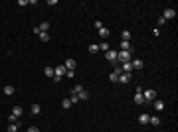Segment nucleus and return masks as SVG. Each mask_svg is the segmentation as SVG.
<instances>
[{"mask_svg": "<svg viewBox=\"0 0 178 132\" xmlns=\"http://www.w3.org/2000/svg\"><path fill=\"white\" fill-rule=\"evenodd\" d=\"M133 53L134 51H117V63H129L133 61Z\"/></svg>", "mask_w": 178, "mask_h": 132, "instance_id": "1", "label": "nucleus"}, {"mask_svg": "<svg viewBox=\"0 0 178 132\" xmlns=\"http://www.w3.org/2000/svg\"><path fill=\"white\" fill-rule=\"evenodd\" d=\"M142 99H144V103H152V101H156V91H154V89H146V91H142Z\"/></svg>", "mask_w": 178, "mask_h": 132, "instance_id": "2", "label": "nucleus"}, {"mask_svg": "<svg viewBox=\"0 0 178 132\" xmlns=\"http://www.w3.org/2000/svg\"><path fill=\"white\" fill-rule=\"evenodd\" d=\"M174 16H176V10H174V8H166V10H164V14H162V18H164L166 22H168V20H172Z\"/></svg>", "mask_w": 178, "mask_h": 132, "instance_id": "3", "label": "nucleus"}, {"mask_svg": "<svg viewBox=\"0 0 178 132\" xmlns=\"http://www.w3.org/2000/svg\"><path fill=\"white\" fill-rule=\"evenodd\" d=\"M105 59H107V61H111V63H117V51H113V49L105 51Z\"/></svg>", "mask_w": 178, "mask_h": 132, "instance_id": "4", "label": "nucleus"}, {"mask_svg": "<svg viewBox=\"0 0 178 132\" xmlns=\"http://www.w3.org/2000/svg\"><path fill=\"white\" fill-rule=\"evenodd\" d=\"M129 81H131V73H121L117 79V83H123V85H127Z\"/></svg>", "mask_w": 178, "mask_h": 132, "instance_id": "5", "label": "nucleus"}, {"mask_svg": "<svg viewBox=\"0 0 178 132\" xmlns=\"http://www.w3.org/2000/svg\"><path fill=\"white\" fill-rule=\"evenodd\" d=\"M65 71H67V69H65L63 65H57V67H53V73H55V77H63V75H65Z\"/></svg>", "mask_w": 178, "mask_h": 132, "instance_id": "6", "label": "nucleus"}, {"mask_svg": "<svg viewBox=\"0 0 178 132\" xmlns=\"http://www.w3.org/2000/svg\"><path fill=\"white\" fill-rule=\"evenodd\" d=\"M119 47H121L119 51H133L131 44H129V42H123V40H121V45H119Z\"/></svg>", "mask_w": 178, "mask_h": 132, "instance_id": "7", "label": "nucleus"}, {"mask_svg": "<svg viewBox=\"0 0 178 132\" xmlns=\"http://www.w3.org/2000/svg\"><path fill=\"white\" fill-rule=\"evenodd\" d=\"M75 65H77V63H75V59H67V61L63 63V67H65V69H71V71L75 69Z\"/></svg>", "mask_w": 178, "mask_h": 132, "instance_id": "8", "label": "nucleus"}, {"mask_svg": "<svg viewBox=\"0 0 178 132\" xmlns=\"http://www.w3.org/2000/svg\"><path fill=\"white\" fill-rule=\"evenodd\" d=\"M121 71H123V73H131V71H133V63H131V61H129V63H123V65H121Z\"/></svg>", "mask_w": 178, "mask_h": 132, "instance_id": "9", "label": "nucleus"}, {"mask_svg": "<svg viewBox=\"0 0 178 132\" xmlns=\"http://www.w3.org/2000/svg\"><path fill=\"white\" fill-rule=\"evenodd\" d=\"M12 114H14V116H16V118H18V116H22V114H24V108H22V107H18V105H16V107H14V108H12Z\"/></svg>", "mask_w": 178, "mask_h": 132, "instance_id": "10", "label": "nucleus"}, {"mask_svg": "<svg viewBox=\"0 0 178 132\" xmlns=\"http://www.w3.org/2000/svg\"><path fill=\"white\" fill-rule=\"evenodd\" d=\"M148 118H150V116H148V114H144V112H142V114H138V122H140L142 126H144V124H148Z\"/></svg>", "mask_w": 178, "mask_h": 132, "instance_id": "11", "label": "nucleus"}, {"mask_svg": "<svg viewBox=\"0 0 178 132\" xmlns=\"http://www.w3.org/2000/svg\"><path fill=\"white\" fill-rule=\"evenodd\" d=\"M44 75L47 77V79H53V75H55V73H53V67H45V69H44Z\"/></svg>", "mask_w": 178, "mask_h": 132, "instance_id": "12", "label": "nucleus"}, {"mask_svg": "<svg viewBox=\"0 0 178 132\" xmlns=\"http://www.w3.org/2000/svg\"><path fill=\"white\" fill-rule=\"evenodd\" d=\"M18 128H20L18 122H10V124H8V132H18Z\"/></svg>", "mask_w": 178, "mask_h": 132, "instance_id": "13", "label": "nucleus"}, {"mask_svg": "<svg viewBox=\"0 0 178 132\" xmlns=\"http://www.w3.org/2000/svg\"><path fill=\"white\" fill-rule=\"evenodd\" d=\"M121 38H123V42H129V40H131V32H129V30H123V32H121Z\"/></svg>", "mask_w": 178, "mask_h": 132, "instance_id": "14", "label": "nucleus"}, {"mask_svg": "<svg viewBox=\"0 0 178 132\" xmlns=\"http://www.w3.org/2000/svg\"><path fill=\"white\" fill-rule=\"evenodd\" d=\"M148 124H152V126H158V124H160V118H158V116H150V118H148Z\"/></svg>", "mask_w": 178, "mask_h": 132, "instance_id": "15", "label": "nucleus"}, {"mask_svg": "<svg viewBox=\"0 0 178 132\" xmlns=\"http://www.w3.org/2000/svg\"><path fill=\"white\" fill-rule=\"evenodd\" d=\"M131 63H133V69H140L142 67V59H133Z\"/></svg>", "mask_w": 178, "mask_h": 132, "instance_id": "16", "label": "nucleus"}, {"mask_svg": "<svg viewBox=\"0 0 178 132\" xmlns=\"http://www.w3.org/2000/svg\"><path fill=\"white\" fill-rule=\"evenodd\" d=\"M61 107H63V110L71 108V101H69V99H63V101H61Z\"/></svg>", "mask_w": 178, "mask_h": 132, "instance_id": "17", "label": "nucleus"}, {"mask_svg": "<svg viewBox=\"0 0 178 132\" xmlns=\"http://www.w3.org/2000/svg\"><path fill=\"white\" fill-rule=\"evenodd\" d=\"M154 108H156L158 112H160V110H164V103H162V101H154Z\"/></svg>", "mask_w": 178, "mask_h": 132, "instance_id": "18", "label": "nucleus"}, {"mask_svg": "<svg viewBox=\"0 0 178 132\" xmlns=\"http://www.w3.org/2000/svg\"><path fill=\"white\" fill-rule=\"evenodd\" d=\"M38 28H40V32H47V30H49V22H42Z\"/></svg>", "mask_w": 178, "mask_h": 132, "instance_id": "19", "label": "nucleus"}, {"mask_svg": "<svg viewBox=\"0 0 178 132\" xmlns=\"http://www.w3.org/2000/svg\"><path fill=\"white\" fill-rule=\"evenodd\" d=\"M4 95H8V97L14 95V87H12V85H6V87H4Z\"/></svg>", "mask_w": 178, "mask_h": 132, "instance_id": "20", "label": "nucleus"}, {"mask_svg": "<svg viewBox=\"0 0 178 132\" xmlns=\"http://www.w3.org/2000/svg\"><path fill=\"white\" fill-rule=\"evenodd\" d=\"M99 36H101V38H109V30H107V28L103 26V28L99 30Z\"/></svg>", "mask_w": 178, "mask_h": 132, "instance_id": "21", "label": "nucleus"}, {"mask_svg": "<svg viewBox=\"0 0 178 132\" xmlns=\"http://www.w3.org/2000/svg\"><path fill=\"white\" fill-rule=\"evenodd\" d=\"M69 101H71V105H75V103H79V95H77V93H71V97H69Z\"/></svg>", "mask_w": 178, "mask_h": 132, "instance_id": "22", "label": "nucleus"}, {"mask_svg": "<svg viewBox=\"0 0 178 132\" xmlns=\"http://www.w3.org/2000/svg\"><path fill=\"white\" fill-rule=\"evenodd\" d=\"M134 103H136V105H142V103H144V99H142V95H138V93H134Z\"/></svg>", "mask_w": 178, "mask_h": 132, "instance_id": "23", "label": "nucleus"}, {"mask_svg": "<svg viewBox=\"0 0 178 132\" xmlns=\"http://www.w3.org/2000/svg\"><path fill=\"white\" fill-rule=\"evenodd\" d=\"M40 110H42V107L34 103V105H32V114H40Z\"/></svg>", "mask_w": 178, "mask_h": 132, "instance_id": "24", "label": "nucleus"}, {"mask_svg": "<svg viewBox=\"0 0 178 132\" xmlns=\"http://www.w3.org/2000/svg\"><path fill=\"white\" fill-rule=\"evenodd\" d=\"M87 99H89V93L85 91V89H83V91L79 93V101H87Z\"/></svg>", "mask_w": 178, "mask_h": 132, "instance_id": "25", "label": "nucleus"}, {"mask_svg": "<svg viewBox=\"0 0 178 132\" xmlns=\"http://www.w3.org/2000/svg\"><path fill=\"white\" fill-rule=\"evenodd\" d=\"M97 45H99V49H101V51H109V49H111L107 42H103V44H97Z\"/></svg>", "mask_w": 178, "mask_h": 132, "instance_id": "26", "label": "nucleus"}, {"mask_svg": "<svg viewBox=\"0 0 178 132\" xmlns=\"http://www.w3.org/2000/svg\"><path fill=\"white\" fill-rule=\"evenodd\" d=\"M38 38H40L42 42H47V40H49V36H47V32H42V34H40Z\"/></svg>", "mask_w": 178, "mask_h": 132, "instance_id": "27", "label": "nucleus"}, {"mask_svg": "<svg viewBox=\"0 0 178 132\" xmlns=\"http://www.w3.org/2000/svg\"><path fill=\"white\" fill-rule=\"evenodd\" d=\"M117 79H119L117 73H111V75H109V81H111V83H117Z\"/></svg>", "mask_w": 178, "mask_h": 132, "instance_id": "28", "label": "nucleus"}, {"mask_svg": "<svg viewBox=\"0 0 178 132\" xmlns=\"http://www.w3.org/2000/svg\"><path fill=\"white\" fill-rule=\"evenodd\" d=\"M89 51H91V53L99 51V45H97V44H91V45H89Z\"/></svg>", "mask_w": 178, "mask_h": 132, "instance_id": "29", "label": "nucleus"}, {"mask_svg": "<svg viewBox=\"0 0 178 132\" xmlns=\"http://www.w3.org/2000/svg\"><path fill=\"white\" fill-rule=\"evenodd\" d=\"M81 91H83V85H75V87H73V93H77V95H79Z\"/></svg>", "mask_w": 178, "mask_h": 132, "instance_id": "30", "label": "nucleus"}, {"mask_svg": "<svg viewBox=\"0 0 178 132\" xmlns=\"http://www.w3.org/2000/svg\"><path fill=\"white\" fill-rule=\"evenodd\" d=\"M73 75H75V71H71V69H67V71H65V77H67V79H71Z\"/></svg>", "mask_w": 178, "mask_h": 132, "instance_id": "31", "label": "nucleus"}, {"mask_svg": "<svg viewBox=\"0 0 178 132\" xmlns=\"http://www.w3.org/2000/svg\"><path fill=\"white\" fill-rule=\"evenodd\" d=\"M28 4H30L28 0H18V6H28Z\"/></svg>", "mask_w": 178, "mask_h": 132, "instance_id": "32", "label": "nucleus"}, {"mask_svg": "<svg viewBox=\"0 0 178 132\" xmlns=\"http://www.w3.org/2000/svg\"><path fill=\"white\" fill-rule=\"evenodd\" d=\"M95 28H97V30H101V28H103V22H99V20H95Z\"/></svg>", "mask_w": 178, "mask_h": 132, "instance_id": "33", "label": "nucleus"}, {"mask_svg": "<svg viewBox=\"0 0 178 132\" xmlns=\"http://www.w3.org/2000/svg\"><path fill=\"white\" fill-rule=\"evenodd\" d=\"M28 132H40V128H38V126H30V128H28Z\"/></svg>", "mask_w": 178, "mask_h": 132, "instance_id": "34", "label": "nucleus"}]
</instances>
